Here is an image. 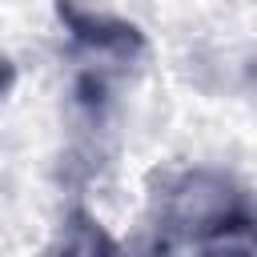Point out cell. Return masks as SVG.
I'll use <instances>...</instances> for the list:
<instances>
[{"label":"cell","mask_w":257,"mask_h":257,"mask_svg":"<svg viewBox=\"0 0 257 257\" xmlns=\"http://www.w3.org/2000/svg\"><path fill=\"white\" fill-rule=\"evenodd\" d=\"M153 253H169L189 241H217L229 233H253L241 189L213 169H185L161 181L149 205Z\"/></svg>","instance_id":"obj_1"},{"label":"cell","mask_w":257,"mask_h":257,"mask_svg":"<svg viewBox=\"0 0 257 257\" xmlns=\"http://www.w3.org/2000/svg\"><path fill=\"white\" fill-rule=\"evenodd\" d=\"M56 20L64 24V32L72 36V44L96 52V56H112V60H137L145 52V32L112 12L88 8L80 0H56Z\"/></svg>","instance_id":"obj_2"},{"label":"cell","mask_w":257,"mask_h":257,"mask_svg":"<svg viewBox=\"0 0 257 257\" xmlns=\"http://www.w3.org/2000/svg\"><path fill=\"white\" fill-rule=\"evenodd\" d=\"M52 257H124V249L88 209H68L56 229Z\"/></svg>","instance_id":"obj_3"},{"label":"cell","mask_w":257,"mask_h":257,"mask_svg":"<svg viewBox=\"0 0 257 257\" xmlns=\"http://www.w3.org/2000/svg\"><path fill=\"white\" fill-rule=\"evenodd\" d=\"M8 84H12V64L0 56V92H8Z\"/></svg>","instance_id":"obj_4"},{"label":"cell","mask_w":257,"mask_h":257,"mask_svg":"<svg viewBox=\"0 0 257 257\" xmlns=\"http://www.w3.org/2000/svg\"><path fill=\"white\" fill-rule=\"evenodd\" d=\"M213 257H253V253H245V249H233V253H213Z\"/></svg>","instance_id":"obj_5"}]
</instances>
